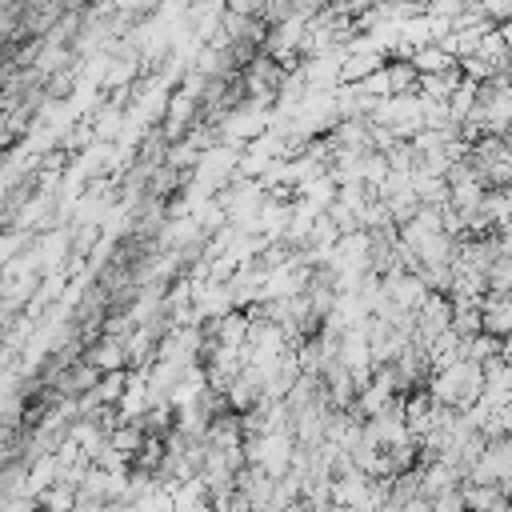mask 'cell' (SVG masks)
Returning <instances> with one entry per match:
<instances>
[{
	"label": "cell",
	"mask_w": 512,
	"mask_h": 512,
	"mask_svg": "<svg viewBox=\"0 0 512 512\" xmlns=\"http://www.w3.org/2000/svg\"><path fill=\"white\" fill-rule=\"evenodd\" d=\"M412 64H416V72H444V68L456 64V56H448V52L432 40V44H420V48L412 52Z\"/></svg>",
	"instance_id": "6da1fadb"
},
{
	"label": "cell",
	"mask_w": 512,
	"mask_h": 512,
	"mask_svg": "<svg viewBox=\"0 0 512 512\" xmlns=\"http://www.w3.org/2000/svg\"><path fill=\"white\" fill-rule=\"evenodd\" d=\"M500 76H504V80H508V84H512V56H508V60H504V68H500Z\"/></svg>",
	"instance_id": "7a4b0ae2"
}]
</instances>
